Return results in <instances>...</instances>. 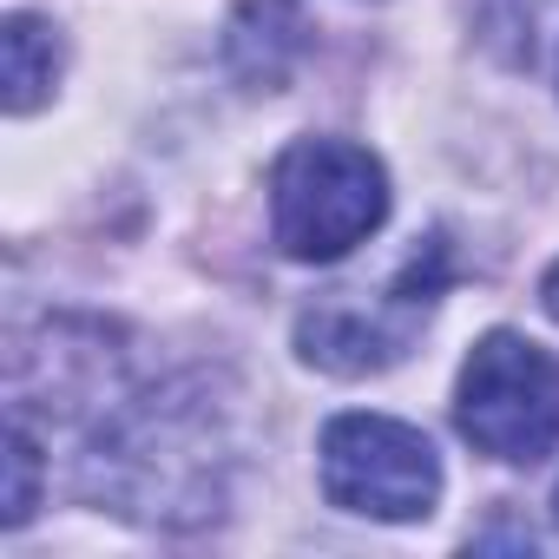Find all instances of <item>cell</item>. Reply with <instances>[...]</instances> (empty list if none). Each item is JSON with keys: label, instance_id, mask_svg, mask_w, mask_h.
Instances as JSON below:
<instances>
[{"label": "cell", "instance_id": "277c9868", "mask_svg": "<svg viewBox=\"0 0 559 559\" xmlns=\"http://www.w3.org/2000/svg\"><path fill=\"white\" fill-rule=\"evenodd\" d=\"M454 421L474 454L533 467L559 448V356L520 330H487L454 382Z\"/></svg>", "mask_w": 559, "mask_h": 559}, {"label": "cell", "instance_id": "3957f363", "mask_svg": "<svg viewBox=\"0 0 559 559\" xmlns=\"http://www.w3.org/2000/svg\"><path fill=\"white\" fill-rule=\"evenodd\" d=\"M448 290V237L428 230L382 290H330L297 317V356L323 376H376L415 349Z\"/></svg>", "mask_w": 559, "mask_h": 559}, {"label": "cell", "instance_id": "ba28073f", "mask_svg": "<svg viewBox=\"0 0 559 559\" xmlns=\"http://www.w3.org/2000/svg\"><path fill=\"white\" fill-rule=\"evenodd\" d=\"M34 507H40V448L27 435V421L14 415V428H8V526H27Z\"/></svg>", "mask_w": 559, "mask_h": 559}, {"label": "cell", "instance_id": "7a4b0ae2", "mask_svg": "<svg viewBox=\"0 0 559 559\" xmlns=\"http://www.w3.org/2000/svg\"><path fill=\"white\" fill-rule=\"evenodd\" d=\"M389 217V171L356 139H297L270 165V230L297 263H336Z\"/></svg>", "mask_w": 559, "mask_h": 559}, {"label": "cell", "instance_id": "6da1fadb", "mask_svg": "<svg viewBox=\"0 0 559 559\" xmlns=\"http://www.w3.org/2000/svg\"><path fill=\"white\" fill-rule=\"evenodd\" d=\"M230 435L224 408L204 382H165L132 402H112L93 454L80 461V487L99 513L139 526H204L230 493Z\"/></svg>", "mask_w": 559, "mask_h": 559}, {"label": "cell", "instance_id": "5b68a950", "mask_svg": "<svg viewBox=\"0 0 559 559\" xmlns=\"http://www.w3.org/2000/svg\"><path fill=\"white\" fill-rule=\"evenodd\" d=\"M317 480L330 507L356 520L408 526L428 520L441 500V454L421 428L395 415H336L317 441Z\"/></svg>", "mask_w": 559, "mask_h": 559}, {"label": "cell", "instance_id": "30bf717a", "mask_svg": "<svg viewBox=\"0 0 559 559\" xmlns=\"http://www.w3.org/2000/svg\"><path fill=\"white\" fill-rule=\"evenodd\" d=\"M552 526H559V487H552Z\"/></svg>", "mask_w": 559, "mask_h": 559}, {"label": "cell", "instance_id": "52a82bcc", "mask_svg": "<svg viewBox=\"0 0 559 559\" xmlns=\"http://www.w3.org/2000/svg\"><path fill=\"white\" fill-rule=\"evenodd\" d=\"M0 53H8V112L27 119L53 93V80H60V34L40 14H8V27H0Z\"/></svg>", "mask_w": 559, "mask_h": 559}, {"label": "cell", "instance_id": "9c48e42d", "mask_svg": "<svg viewBox=\"0 0 559 559\" xmlns=\"http://www.w3.org/2000/svg\"><path fill=\"white\" fill-rule=\"evenodd\" d=\"M539 304H546V317L559 323V263H552V270L539 276Z\"/></svg>", "mask_w": 559, "mask_h": 559}, {"label": "cell", "instance_id": "8992f818", "mask_svg": "<svg viewBox=\"0 0 559 559\" xmlns=\"http://www.w3.org/2000/svg\"><path fill=\"white\" fill-rule=\"evenodd\" d=\"M230 67L250 80V86H276L290 73V60L304 53V14L290 8V0H243V8L230 14V40H224Z\"/></svg>", "mask_w": 559, "mask_h": 559}]
</instances>
